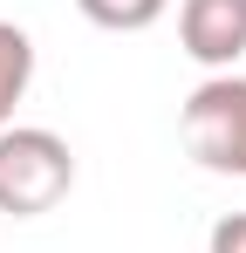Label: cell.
<instances>
[{"label":"cell","instance_id":"obj_1","mask_svg":"<svg viewBox=\"0 0 246 253\" xmlns=\"http://www.w3.org/2000/svg\"><path fill=\"white\" fill-rule=\"evenodd\" d=\"M76 158L55 130L41 124H7L0 130V212L7 219H41L69 199Z\"/></svg>","mask_w":246,"mask_h":253},{"label":"cell","instance_id":"obj_2","mask_svg":"<svg viewBox=\"0 0 246 253\" xmlns=\"http://www.w3.org/2000/svg\"><path fill=\"white\" fill-rule=\"evenodd\" d=\"M178 130H185V151H192L205 171L246 178V76H212V83H199L185 96V110H178Z\"/></svg>","mask_w":246,"mask_h":253},{"label":"cell","instance_id":"obj_3","mask_svg":"<svg viewBox=\"0 0 246 253\" xmlns=\"http://www.w3.org/2000/svg\"><path fill=\"white\" fill-rule=\"evenodd\" d=\"M178 42L192 62L205 69H226L246 55V0H185L178 7Z\"/></svg>","mask_w":246,"mask_h":253},{"label":"cell","instance_id":"obj_4","mask_svg":"<svg viewBox=\"0 0 246 253\" xmlns=\"http://www.w3.org/2000/svg\"><path fill=\"white\" fill-rule=\"evenodd\" d=\"M28 83H35V42L28 28L0 21V130L14 124V103L28 96Z\"/></svg>","mask_w":246,"mask_h":253},{"label":"cell","instance_id":"obj_5","mask_svg":"<svg viewBox=\"0 0 246 253\" xmlns=\"http://www.w3.org/2000/svg\"><path fill=\"white\" fill-rule=\"evenodd\" d=\"M76 7L96 21V28H110V35H144L171 0H76Z\"/></svg>","mask_w":246,"mask_h":253},{"label":"cell","instance_id":"obj_6","mask_svg":"<svg viewBox=\"0 0 246 253\" xmlns=\"http://www.w3.org/2000/svg\"><path fill=\"white\" fill-rule=\"evenodd\" d=\"M212 253H246V212H226L212 226Z\"/></svg>","mask_w":246,"mask_h":253}]
</instances>
